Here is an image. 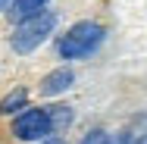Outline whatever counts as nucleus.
Segmentation results:
<instances>
[{
    "mask_svg": "<svg viewBox=\"0 0 147 144\" xmlns=\"http://www.w3.org/2000/svg\"><path fill=\"white\" fill-rule=\"evenodd\" d=\"M3 6H6V0H0V9H3Z\"/></svg>",
    "mask_w": 147,
    "mask_h": 144,
    "instance_id": "9b49d317",
    "label": "nucleus"
},
{
    "mask_svg": "<svg viewBox=\"0 0 147 144\" xmlns=\"http://www.w3.org/2000/svg\"><path fill=\"white\" fill-rule=\"evenodd\" d=\"M53 132V122H50V113L47 110H25L13 122V135L19 141H41Z\"/></svg>",
    "mask_w": 147,
    "mask_h": 144,
    "instance_id": "7ed1b4c3",
    "label": "nucleus"
},
{
    "mask_svg": "<svg viewBox=\"0 0 147 144\" xmlns=\"http://www.w3.org/2000/svg\"><path fill=\"white\" fill-rule=\"evenodd\" d=\"M57 25V16L53 13H38V16H31V19H22L16 31H13V50L16 53H31L38 44H44L47 41V34L53 31Z\"/></svg>",
    "mask_w": 147,
    "mask_h": 144,
    "instance_id": "f03ea898",
    "label": "nucleus"
},
{
    "mask_svg": "<svg viewBox=\"0 0 147 144\" xmlns=\"http://www.w3.org/2000/svg\"><path fill=\"white\" fill-rule=\"evenodd\" d=\"M47 3H50V0H13V3H9V19H13V22L31 19V16L44 13Z\"/></svg>",
    "mask_w": 147,
    "mask_h": 144,
    "instance_id": "39448f33",
    "label": "nucleus"
},
{
    "mask_svg": "<svg viewBox=\"0 0 147 144\" xmlns=\"http://www.w3.org/2000/svg\"><path fill=\"white\" fill-rule=\"evenodd\" d=\"M103 41V28L97 22H75L72 28L59 38L57 50L63 59H82V57H91Z\"/></svg>",
    "mask_w": 147,
    "mask_h": 144,
    "instance_id": "f257e3e1",
    "label": "nucleus"
},
{
    "mask_svg": "<svg viewBox=\"0 0 147 144\" xmlns=\"http://www.w3.org/2000/svg\"><path fill=\"white\" fill-rule=\"evenodd\" d=\"M82 144H113V141H110V135H107V132H100V128H97V132H88V135L82 138Z\"/></svg>",
    "mask_w": 147,
    "mask_h": 144,
    "instance_id": "6e6552de",
    "label": "nucleus"
},
{
    "mask_svg": "<svg viewBox=\"0 0 147 144\" xmlns=\"http://www.w3.org/2000/svg\"><path fill=\"white\" fill-rule=\"evenodd\" d=\"M41 144H63V141H59V138H44Z\"/></svg>",
    "mask_w": 147,
    "mask_h": 144,
    "instance_id": "1a4fd4ad",
    "label": "nucleus"
},
{
    "mask_svg": "<svg viewBox=\"0 0 147 144\" xmlns=\"http://www.w3.org/2000/svg\"><path fill=\"white\" fill-rule=\"evenodd\" d=\"M25 100H28V91H25V88H16L13 94H6V97L0 100V113H3V116L16 113V110H22V107H25Z\"/></svg>",
    "mask_w": 147,
    "mask_h": 144,
    "instance_id": "423d86ee",
    "label": "nucleus"
},
{
    "mask_svg": "<svg viewBox=\"0 0 147 144\" xmlns=\"http://www.w3.org/2000/svg\"><path fill=\"white\" fill-rule=\"evenodd\" d=\"M47 113H50V122H53V128H63V125H69V122H72V113H69V107H47Z\"/></svg>",
    "mask_w": 147,
    "mask_h": 144,
    "instance_id": "0eeeda50",
    "label": "nucleus"
},
{
    "mask_svg": "<svg viewBox=\"0 0 147 144\" xmlns=\"http://www.w3.org/2000/svg\"><path fill=\"white\" fill-rule=\"evenodd\" d=\"M75 85V75H72V69H53L50 75H44V82H41V91L47 94V97H57L63 91H69V88Z\"/></svg>",
    "mask_w": 147,
    "mask_h": 144,
    "instance_id": "20e7f679",
    "label": "nucleus"
},
{
    "mask_svg": "<svg viewBox=\"0 0 147 144\" xmlns=\"http://www.w3.org/2000/svg\"><path fill=\"white\" fill-rule=\"evenodd\" d=\"M116 144H128V141H125V135H122V138H119V141H116Z\"/></svg>",
    "mask_w": 147,
    "mask_h": 144,
    "instance_id": "9d476101",
    "label": "nucleus"
}]
</instances>
